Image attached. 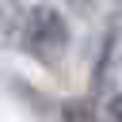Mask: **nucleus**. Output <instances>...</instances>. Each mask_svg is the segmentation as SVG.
<instances>
[{"mask_svg":"<svg viewBox=\"0 0 122 122\" xmlns=\"http://www.w3.org/2000/svg\"><path fill=\"white\" fill-rule=\"evenodd\" d=\"M107 114H111V122H122V92H118V95H111V103H107Z\"/></svg>","mask_w":122,"mask_h":122,"instance_id":"obj_2","label":"nucleus"},{"mask_svg":"<svg viewBox=\"0 0 122 122\" xmlns=\"http://www.w3.org/2000/svg\"><path fill=\"white\" fill-rule=\"evenodd\" d=\"M69 23L53 4H34L23 19V46L38 61H61L69 50Z\"/></svg>","mask_w":122,"mask_h":122,"instance_id":"obj_1","label":"nucleus"}]
</instances>
